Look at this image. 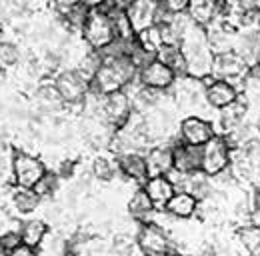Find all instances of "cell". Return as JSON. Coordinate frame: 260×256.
<instances>
[{"mask_svg":"<svg viewBox=\"0 0 260 256\" xmlns=\"http://www.w3.org/2000/svg\"><path fill=\"white\" fill-rule=\"evenodd\" d=\"M136 78H138V68L132 64L128 56L102 60L90 82V90L100 96L114 94L118 90H124Z\"/></svg>","mask_w":260,"mask_h":256,"instance_id":"6da1fadb","label":"cell"},{"mask_svg":"<svg viewBox=\"0 0 260 256\" xmlns=\"http://www.w3.org/2000/svg\"><path fill=\"white\" fill-rule=\"evenodd\" d=\"M200 152H202L200 170L210 178H214L220 172L228 170L230 164H232V148H230L228 140L222 134H216L212 140H208L200 148Z\"/></svg>","mask_w":260,"mask_h":256,"instance_id":"7a4b0ae2","label":"cell"},{"mask_svg":"<svg viewBox=\"0 0 260 256\" xmlns=\"http://www.w3.org/2000/svg\"><path fill=\"white\" fill-rule=\"evenodd\" d=\"M248 66L238 52H224V54H214V62H212V74L210 78L212 80H224L236 86L238 92H242V86H244V78H246V72H248Z\"/></svg>","mask_w":260,"mask_h":256,"instance_id":"3957f363","label":"cell"},{"mask_svg":"<svg viewBox=\"0 0 260 256\" xmlns=\"http://www.w3.org/2000/svg\"><path fill=\"white\" fill-rule=\"evenodd\" d=\"M80 34H82L84 42L88 44V48L96 50V52H100L102 48H106L108 44H112L116 40L114 24H112L110 16L102 10H90L86 24H84Z\"/></svg>","mask_w":260,"mask_h":256,"instance_id":"277c9868","label":"cell"},{"mask_svg":"<svg viewBox=\"0 0 260 256\" xmlns=\"http://www.w3.org/2000/svg\"><path fill=\"white\" fill-rule=\"evenodd\" d=\"M136 244L144 256L176 254L168 232L164 230V226H158V224H142L136 234Z\"/></svg>","mask_w":260,"mask_h":256,"instance_id":"5b68a950","label":"cell"},{"mask_svg":"<svg viewBox=\"0 0 260 256\" xmlns=\"http://www.w3.org/2000/svg\"><path fill=\"white\" fill-rule=\"evenodd\" d=\"M216 126L212 120L204 118V116H194V114H188L186 118L180 120L178 124V140L182 144H188V146H196V148H202L208 140H212L216 136Z\"/></svg>","mask_w":260,"mask_h":256,"instance_id":"8992f818","label":"cell"},{"mask_svg":"<svg viewBox=\"0 0 260 256\" xmlns=\"http://www.w3.org/2000/svg\"><path fill=\"white\" fill-rule=\"evenodd\" d=\"M46 166L40 158H36L32 154L26 152H16L12 158V174H14V182L20 188H34L42 176L46 174Z\"/></svg>","mask_w":260,"mask_h":256,"instance_id":"52a82bcc","label":"cell"},{"mask_svg":"<svg viewBox=\"0 0 260 256\" xmlns=\"http://www.w3.org/2000/svg\"><path fill=\"white\" fill-rule=\"evenodd\" d=\"M132 98L126 90H118L114 94L102 96V106H100V120H104L108 126L118 128L122 126L128 116L132 114Z\"/></svg>","mask_w":260,"mask_h":256,"instance_id":"ba28073f","label":"cell"},{"mask_svg":"<svg viewBox=\"0 0 260 256\" xmlns=\"http://www.w3.org/2000/svg\"><path fill=\"white\" fill-rule=\"evenodd\" d=\"M58 92L62 96L64 104H84L86 96L90 92V82L76 70H62L54 80Z\"/></svg>","mask_w":260,"mask_h":256,"instance_id":"9c48e42d","label":"cell"},{"mask_svg":"<svg viewBox=\"0 0 260 256\" xmlns=\"http://www.w3.org/2000/svg\"><path fill=\"white\" fill-rule=\"evenodd\" d=\"M126 16L136 34L156 26L160 16V2L158 0H132L126 6Z\"/></svg>","mask_w":260,"mask_h":256,"instance_id":"30bf717a","label":"cell"},{"mask_svg":"<svg viewBox=\"0 0 260 256\" xmlns=\"http://www.w3.org/2000/svg\"><path fill=\"white\" fill-rule=\"evenodd\" d=\"M138 82L144 86V88H152V90H158V92H166L174 86L176 82V74L162 64L160 60H150L146 66H142L138 70Z\"/></svg>","mask_w":260,"mask_h":256,"instance_id":"8fae6325","label":"cell"},{"mask_svg":"<svg viewBox=\"0 0 260 256\" xmlns=\"http://www.w3.org/2000/svg\"><path fill=\"white\" fill-rule=\"evenodd\" d=\"M240 96V92L236 90L234 84L224 82V80H204V98H206V104L212 108V110H224L226 106H230L236 98Z\"/></svg>","mask_w":260,"mask_h":256,"instance_id":"7c38bea8","label":"cell"},{"mask_svg":"<svg viewBox=\"0 0 260 256\" xmlns=\"http://www.w3.org/2000/svg\"><path fill=\"white\" fill-rule=\"evenodd\" d=\"M248 112H250V104L246 102V98L240 94L230 106L218 112V128L222 136H228L230 132H234L238 126H242L248 120Z\"/></svg>","mask_w":260,"mask_h":256,"instance_id":"4fadbf2b","label":"cell"},{"mask_svg":"<svg viewBox=\"0 0 260 256\" xmlns=\"http://www.w3.org/2000/svg\"><path fill=\"white\" fill-rule=\"evenodd\" d=\"M148 178L152 176H166L174 168V156H172V144H156L150 146L144 154Z\"/></svg>","mask_w":260,"mask_h":256,"instance_id":"5bb4252c","label":"cell"},{"mask_svg":"<svg viewBox=\"0 0 260 256\" xmlns=\"http://www.w3.org/2000/svg\"><path fill=\"white\" fill-rule=\"evenodd\" d=\"M172 156H174V170H178L182 174H190V172L200 170L202 152L196 146H188V144H182L180 140H174Z\"/></svg>","mask_w":260,"mask_h":256,"instance_id":"9a60e30c","label":"cell"},{"mask_svg":"<svg viewBox=\"0 0 260 256\" xmlns=\"http://www.w3.org/2000/svg\"><path fill=\"white\" fill-rule=\"evenodd\" d=\"M142 188L148 194V198L152 200V204H154L156 210H164L166 204L170 202V198L176 192V188L172 186V182L166 176H152V178H148L142 184Z\"/></svg>","mask_w":260,"mask_h":256,"instance_id":"2e32d148","label":"cell"},{"mask_svg":"<svg viewBox=\"0 0 260 256\" xmlns=\"http://www.w3.org/2000/svg\"><path fill=\"white\" fill-rule=\"evenodd\" d=\"M220 2L218 0H190V6H188V16H190V20L198 24V26H202V28H206V26H210L214 20H218V16H220Z\"/></svg>","mask_w":260,"mask_h":256,"instance_id":"e0dca14e","label":"cell"},{"mask_svg":"<svg viewBox=\"0 0 260 256\" xmlns=\"http://www.w3.org/2000/svg\"><path fill=\"white\" fill-rule=\"evenodd\" d=\"M198 200L194 196H190L188 192H174V196L170 198V202L166 204L164 212L170 214L172 218H178V220H188L192 218L194 214H198Z\"/></svg>","mask_w":260,"mask_h":256,"instance_id":"ac0fdd59","label":"cell"},{"mask_svg":"<svg viewBox=\"0 0 260 256\" xmlns=\"http://www.w3.org/2000/svg\"><path fill=\"white\" fill-rule=\"evenodd\" d=\"M118 162V170L130 178L134 182H140L144 184L148 180V168H146V160H144V154L140 152H130V154H122L116 158Z\"/></svg>","mask_w":260,"mask_h":256,"instance_id":"d6986e66","label":"cell"},{"mask_svg":"<svg viewBox=\"0 0 260 256\" xmlns=\"http://www.w3.org/2000/svg\"><path fill=\"white\" fill-rule=\"evenodd\" d=\"M178 190L188 192L190 196H194L198 202H202L214 192V186H212V178L210 176H206L202 170H196V172H190V174H184V180H182Z\"/></svg>","mask_w":260,"mask_h":256,"instance_id":"ffe728a7","label":"cell"},{"mask_svg":"<svg viewBox=\"0 0 260 256\" xmlns=\"http://www.w3.org/2000/svg\"><path fill=\"white\" fill-rule=\"evenodd\" d=\"M128 212L132 214V218H134V220H138V222H142V224L152 222L156 208H154L152 200L148 198V194L144 192V188H138V190L130 196Z\"/></svg>","mask_w":260,"mask_h":256,"instance_id":"44dd1931","label":"cell"},{"mask_svg":"<svg viewBox=\"0 0 260 256\" xmlns=\"http://www.w3.org/2000/svg\"><path fill=\"white\" fill-rule=\"evenodd\" d=\"M156 60L166 64L176 74V78L186 76V58H184V52L180 50L178 44H164L162 48L156 52Z\"/></svg>","mask_w":260,"mask_h":256,"instance_id":"7402d4cb","label":"cell"},{"mask_svg":"<svg viewBox=\"0 0 260 256\" xmlns=\"http://www.w3.org/2000/svg\"><path fill=\"white\" fill-rule=\"evenodd\" d=\"M20 236H22V244L24 246H30V248L36 250V248H40V244L48 236V226L40 218H32V220H28L22 226Z\"/></svg>","mask_w":260,"mask_h":256,"instance_id":"603a6c76","label":"cell"},{"mask_svg":"<svg viewBox=\"0 0 260 256\" xmlns=\"http://www.w3.org/2000/svg\"><path fill=\"white\" fill-rule=\"evenodd\" d=\"M36 102L40 104L42 110L46 112H52V110H60L64 106V100L58 92L56 84H40L38 90H36Z\"/></svg>","mask_w":260,"mask_h":256,"instance_id":"cb8c5ba5","label":"cell"},{"mask_svg":"<svg viewBox=\"0 0 260 256\" xmlns=\"http://www.w3.org/2000/svg\"><path fill=\"white\" fill-rule=\"evenodd\" d=\"M136 40H138V44H140L146 52H150V54H154V56H156V52L164 46L162 30H160L158 24H156V26H150V28H146V30H142L140 34H136Z\"/></svg>","mask_w":260,"mask_h":256,"instance_id":"d4e9b609","label":"cell"},{"mask_svg":"<svg viewBox=\"0 0 260 256\" xmlns=\"http://www.w3.org/2000/svg\"><path fill=\"white\" fill-rule=\"evenodd\" d=\"M88 14H90V10H88L84 4H80V2L72 4L70 8H66V10L60 12V16L64 18L66 26H68V28H72V30H80V32H82L84 24H86Z\"/></svg>","mask_w":260,"mask_h":256,"instance_id":"484cf974","label":"cell"},{"mask_svg":"<svg viewBox=\"0 0 260 256\" xmlns=\"http://www.w3.org/2000/svg\"><path fill=\"white\" fill-rule=\"evenodd\" d=\"M40 204V196L32 188H18L14 192V206L18 212H32Z\"/></svg>","mask_w":260,"mask_h":256,"instance_id":"4316f807","label":"cell"},{"mask_svg":"<svg viewBox=\"0 0 260 256\" xmlns=\"http://www.w3.org/2000/svg\"><path fill=\"white\" fill-rule=\"evenodd\" d=\"M236 240H238V242L248 250V254H250L252 250L260 248V228L258 226H252V224L238 228V232H236Z\"/></svg>","mask_w":260,"mask_h":256,"instance_id":"83f0119b","label":"cell"},{"mask_svg":"<svg viewBox=\"0 0 260 256\" xmlns=\"http://www.w3.org/2000/svg\"><path fill=\"white\" fill-rule=\"evenodd\" d=\"M116 170H118V162L114 164L110 158H106V156H98L94 162H92V174H94V178L98 180H112L114 178V174H116Z\"/></svg>","mask_w":260,"mask_h":256,"instance_id":"f1b7e54d","label":"cell"},{"mask_svg":"<svg viewBox=\"0 0 260 256\" xmlns=\"http://www.w3.org/2000/svg\"><path fill=\"white\" fill-rule=\"evenodd\" d=\"M20 246H22V236H20V232L10 230V232H4V234L0 236V252L4 256H8L10 252L18 250Z\"/></svg>","mask_w":260,"mask_h":256,"instance_id":"f546056e","label":"cell"},{"mask_svg":"<svg viewBox=\"0 0 260 256\" xmlns=\"http://www.w3.org/2000/svg\"><path fill=\"white\" fill-rule=\"evenodd\" d=\"M20 60V50L12 42L0 40V66H14Z\"/></svg>","mask_w":260,"mask_h":256,"instance_id":"4dcf8cb0","label":"cell"},{"mask_svg":"<svg viewBox=\"0 0 260 256\" xmlns=\"http://www.w3.org/2000/svg\"><path fill=\"white\" fill-rule=\"evenodd\" d=\"M56 186H58V176L54 174V172H46L44 176H42V180L34 186L32 190L40 196V198H44V196H50L52 192L56 190Z\"/></svg>","mask_w":260,"mask_h":256,"instance_id":"1f68e13d","label":"cell"},{"mask_svg":"<svg viewBox=\"0 0 260 256\" xmlns=\"http://www.w3.org/2000/svg\"><path fill=\"white\" fill-rule=\"evenodd\" d=\"M134 246H138L136 240L126 236V234H118L114 238V252L118 256H130L134 252Z\"/></svg>","mask_w":260,"mask_h":256,"instance_id":"d6a6232c","label":"cell"},{"mask_svg":"<svg viewBox=\"0 0 260 256\" xmlns=\"http://www.w3.org/2000/svg\"><path fill=\"white\" fill-rule=\"evenodd\" d=\"M160 6H162L164 12L168 14H186L188 12V6H190V0H158Z\"/></svg>","mask_w":260,"mask_h":256,"instance_id":"836d02e7","label":"cell"},{"mask_svg":"<svg viewBox=\"0 0 260 256\" xmlns=\"http://www.w3.org/2000/svg\"><path fill=\"white\" fill-rule=\"evenodd\" d=\"M8 256H38V252L34 250V248H30V246H20L18 250H14V252H10Z\"/></svg>","mask_w":260,"mask_h":256,"instance_id":"e575fe53","label":"cell"},{"mask_svg":"<svg viewBox=\"0 0 260 256\" xmlns=\"http://www.w3.org/2000/svg\"><path fill=\"white\" fill-rule=\"evenodd\" d=\"M78 2L84 4L88 10H98V8H102L106 4V0H78Z\"/></svg>","mask_w":260,"mask_h":256,"instance_id":"d590c367","label":"cell"},{"mask_svg":"<svg viewBox=\"0 0 260 256\" xmlns=\"http://www.w3.org/2000/svg\"><path fill=\"white\" fill-rule=\"evenodd\" d=\"M250 204L252 208H260V186H254V190L250 194Z\"/></svg>","mask_w":260,"mask_h":256,"instance_id":"8d00e7d4","label":"cell"},{"mask_svg":"<svg viewBox=\"0 0 260 256\" xmlns=\"http://www.w3.org/2000/svg\"><path fill=\"white\" fill-rule=\"evenodd\" d=\"M248 220H250V224H252V226H258V228H260V208H252V210H250Z\"/></svg>","mask_w":260,"mask_h":256,"instance_id":"74e56055","label":"cell"},{"mask_svg":"<svg viewBox=\"0 0 260 256\" xmlns=\"http://www.w3.org/2000/svg\"><path fill=\"white\" fill-rule=\"evenodd\" d=\"M200 256H220V254H218V252H212V250H210V252H202Z\"/></svg>","mask_w":260,"mask_h":256,"instance_id":"f35d334b","label":"cell"},{"mask_svg":"<svg viewBox=\"0 0 260 256\" xmlns=\"http://www.w3.org/2000/svg\"><path fill=\"white\" fill-rule=\"evenodd\" d=\"M174 256H178V254H174Z\"/></svg>","mask_w":260,"mask_h":256,"instance_id":"ab89813d","label":"cell"}]
</instances>
